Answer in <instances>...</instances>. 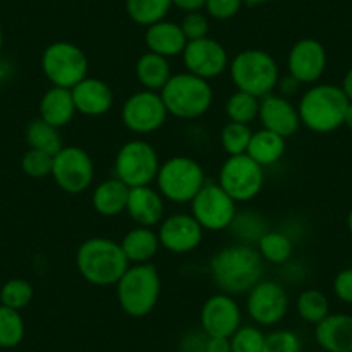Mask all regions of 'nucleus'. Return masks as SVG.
Returning a JSON list of instances; mask_svg holds the SVG:
<instances>
[{
  "instance_id": "nucleus-39",
  "label": "nucleus",
  "mask_w": 352,
  "mask_h": 352,
  "mask_svg": "<svg viewBox=\"0 0 352 352\" xmlns=\"http://www.w3.org/2000/svg\"><path fill=\"white\" fill-rule=\"evenodd\" d=\"M232 352H263L264 333L256 327H240L230 337Z\"/></svg>"
},
{
  "instance_id": "nucleus-5",
  "label": "nucleus",
  "mask_w": 352,
  "mask_h": 352,
  "mask_svg": "<svg viewBox=\"0 0 352 352\" xmlns=\"http://www.w3.org/2000/svg\"><path fill=\"white\" fill-rule=\"evenodd\" d=\"M118 302L131 318H145L161 296V275L152 263L131 264L116 283Z\"/></svg>"
},
{
  "instance_id": "nucleus-22",
  "label": "nucleus",
  "mask_w": 352,
  "mask_h": 352,
  "mask_svg": "<svg viewBox=\"0 0 352 352\" xmlns=\"http://www.w3.org/2000/svg\"><path fill=\"white\" fill-rule=\"evenodd\" d=\"M314 338L324 352H352V316L328 314L314 328Z\"/></svg>"
},
{
  "instance_id": "nucleus-43",
  "label": "nucleus",
  "mask_w": 352,
  "mask_h": 352,
  "mask_svg": "<svg viewBox=\"0 0 352 352\" xmlns=\"http://www.w3.org/2000/svg\"><path fill=\"white\" fill-rule=\"evenodd\" d=\"M206 340L208 335L202 333H188L182 340V352H206Z\"/></svg>"
},
{
  "instance_id": "nucleus-27",
  "label": "nucleus",
  "mask_w": 352,
  "mask_h": 352,
  "mask_svg": "<svg viewBox=\"0 0 352 352\" xmlns=\"http://www.w3.org/2000/svg\"><path fill=\"white\" fill-rule=\"evenodd\" d=\"M285 148V138L266 130V128H261V130L252 131L247 155L256 161L261 168H270L283 157Z\"/></svg>"
},
{
  "instance_id": "nucleus-33",
  "label": "nucleus",
  "mask_w": 352,
  "mask_h": 352,
  "mask_svg": "<svg viewBox=\"0 0 352 352\" xmlns=\"http://www.w3.org/2000/svg\"><path fill=\"white\" fill-rule=\"evenodd\" d=\"M297 313L306 323L318 324L330 314V300L321 290L307 289L297 297Z\"/></svg>"
},
{
  "instance_id": "nucleus-16",
  "label": "nucleus",
  "mask_w": 352,
  "mask_h": 352,
  "mask_svg": "<svg viewBox=\"0 0 352 352\" xmlns=\"http://www.w3.org/2000/svg\"><path fill=\"white\" fill-rule=\"evenodd\" d=\"M242 313L232 296L225 292L209 297L201 309V328L208 337L230 338L240 328Z\"/></svg>"
},
{
  "instance_id": "nucleus-26",
  "label": "nucleus",
  "mask_w": 352,
  "mask_h": 352,
  "mask_svg": "<svg viewBox=\"0 0 352 352\" xmlns=\"http://www.w3.org/2000/svg\"><path fill=\"white\" fill-rule=\"evenodd\" d=\"M159 247H161V242H159L157 233L152 232V228H147V226H137L130 230L121 240V249L130 264L151 263L152 257L157 254Z\"/></svg>"
},
{
  "instance_id": "nucleus-24",
  "label": "nucleus",
  "mask_w": 352,
  "mask_h": 352,
  "mask_svg": "<svg viewBox=\"0 0 352 352\" xmlns=\"http://www.w3.org/2000/svg\"><path fill=\"white\" fill-rule=\"evenodd\" d=\"M40 118L56 128H63L73 121L76 114L73 94L69 88L52 87L40 99Z\"/></svg>"
},
{
  "instance_id": "nucleus-35",
  "label": "nucleus",
  "mask_w": 352,
  "mask_h": 352,
  "mask_svg": "<svg viewBox=\"0 0 352 352\" xmlns=\"http://www.w3.org/2000/svg\"><path fill=\"white\" fill-rule=\"evenodd\" d=\"M250 138H252V130L249 128V124L233 123V121H228L219 135L223 151L228 155L247 154Z\"/></svg>"
},
{
  "instance_id": "nucleus-23",
  "label": "nucleus",
  "mask_w": 352,
  "mask_h": 352,
  "mask_svg": "<svg viewBox=\"0 0 352 352\" xmlns=\"http://www.w3.org/2000/svg\"><path fill=\"white\" fill-rule=\"evenodd\" d=\"M187 43L188 40L182 26L171 21H159L148 26L145 32V45H147L148 52H154L166 59L182 56Z\"/></svg>"
},
{
  "instance_id": "nucleus-20",
  "label": "nucleus",
  "mask_w": 352,
  "mask_h": 352,
  "mask_svg": "<svg viewBox=\"0 0 352 352\" xmlns=\"http://www.w3.org/2000/svg\"><path fill=\"white\" fill-rule=\"evenodd\" d=\"M76 113L83 116L97 118L106 114L113 107L114 94L109 85L100 78H85L71 88Z\"/></svg>"
},
{
  "instance_id": "nucleus-21",
  "label": "nucleus",
  "mask_w": 352,
  "mask_h": 352,
  "mask_svg": "<svg viewBox=\"0 0 352 352\" xmlns=\"http://www.w3.org/2000/svg\"><path fill=\"white\" fill-rule=\"evenodd\" d=\"M126 212L138 226L152 228L164 218V197L151 185L130 188Z\"/></svg>"
},
{
  "instance_id": "nucleus-30",
  "label": "nucleus",
  "mask_w": 352,
  "mask_h": 352,
  "mask_svg": "<svg viewBox=\"0 0 352 352\" xmlns=\"http://www.w3.org/2000/svg\"><path fill=\"white\" fill-rule=\"evenodd\" d=\"M257 252L264 263L283 264L290 259L294 252V243L287 233L266 230L257 240Z\"/></svg>"
},
{
  "instance_id": "nucleus-15",
  "label": "nucleus",
  "mask_w": 352,
  "mask_h": 352,
  "mask_svg": "<svg viewBox=\"0 0 352 352\" xmlns=\"http://www.w3.org/2000/svg\"><path fill=\"white\" fill-rule=\"evenodd\" d=\"M182 57H184V66L187 73L204 78L208 81L218 78L230 66L228 52L225 47L218 40L209 38V36L188 42Z\"/></svg>"
},
{
  "instance_id": "nucleus-50",
  "label": "nucleus",
  "mask_w": 352,
  "mask_h": 352,
  "mask_svg": "<svg viewBox=\"0 0 352 352\" xmlns=\"http://www.w3.org/2000/svg\"><path fill=\"white\" fill-rule=\"evenodd\" d=\"M347 228H349V232H351V235H352V209L349 211V216H347Z\"/></svg>"
},
{
  "instance_id": "nucleus-8",
  "label": "nucleus",
  "mask_w": 352,
  "mask_h": 352,
  "mask_svg": "<svg viewBox=\"0 0 352 352\" xmlns=\"http://www.w3.org/2000/svg\"><path fill=\"white\" fill-rule=\"evenodd\" d=\"M159 168L157 151L140 138L121 145L114 159V176L130 188L151 185L157 178Z\"/></svg>"
},
{
  "instance_id": "nucleus-40",
  "label": "nucleus",
  "mask_w": 352,
  "mask_h": 352,
  "mask_svg": "<svg viewBox=\"0 0 352 352\" xmlns=\"http://www.w3.org/2000/svg\"><path fill=\"white\" fill-rule=\"evenodd\" d=\"M180 26L182 30H184L188 42L206 38L209 33V19L206 18L201 11L188 12V14L184 18V21H182Z\"/></svg>"
},
{
  "instance_id": "nucleus-42",
  "label": "nucleus",
  "mask_w": 352,
  "mask_h": 352,
  "mask_svg": "<svg viewBox=\"0 0 352 352\" xmlns=\"http://www.w3.org/2000/svg\"><path fill=\"white\" fill-rule=\"evenodd\" d=\"M333 292L338 300L352 304V268H345L337 273L333 280Z\"/></svg>"
},
{
  "instance_id": "nucleus-9",
  "label": "nucleus",
  "mask_w": 352,
  "mask_h": 352,
  "mask_svg": "<svg viewBox=\"0 0 352 352\" xmlns=\"http://www.w3.org/2000/svg\"><path fill=\"white\" fill-rule=\"evenodd\" d=\"M42 71L52 87L73 88L88 74V59L71 42H54L43 50Z\"/></svg>"
},
{
  "instance_id": "nucleus-46",
  "label": "nucleus",
  "mask_w": 352,
  "mask_h": 352,
  "mask_svg": "<svg viewBox=\"0 0 352 352\" xmlns=\"http://www.w3.org/2000/svg\"><path fill=\"white\" fill-rule=\"evenodd\" d=\"M171 4L188 14V12H197L204 9L206 0H171Z\"/></svg>"
},
{
  "instance_id": "nucleus-41",
  "label": "nucleus",
  "mask_w": 352,
  "mask_h": 352,
  "mask_svg": "<svg viewBox=\"0 0 352 352\" xmlns=\"http://www.w3.org/2000/svg\"><path fill=\"white\" fill-rule=\"evenodd\" d=\"M243 0H206V11L218 21H226L239 14Z\"/></svg>"
},
{
  "instance_id": "nucleus-11",
  "label": "nucleus",
  "mask_w": 352,
  "mask_h": 352,
  "mask_svg": "<svg viewBox=\"0 0 352 352\" xmlns=\"http://www.w3.org/2000/svg\"><path fill=\"white\" fill-rule=\"evenodd\" d=\"M94 175H96V166L85 148L67 145L54 155L50 176L57 187L66 194H83L92 185Z\"/></svg>"
},
{
  "instance_id": "nucleus-13",
  "label": "nucleus",
  "mask_w": 352,
  "mask_h": 352,
  "mask_svg": "<svg viewBox=\"0 0 352 352\" xmlns=\"http://www.w3.org/2000/svg\"><path fill=\"white\" fill-rule=\"evenodd\" d=\"M168 111L159 92L140 90L124 100L121 107L123 124L137 135H148L157 131L166 123Z\"/></svg>"
},
{
  "instance_id": "nucleus-29",
  "label": "nucleus",
  "mask_w": 352,
  "mask_h": 352,
  "mask_svg": "<svg viewBox=\"0 0 352 352\" xmlns=\"http://www.w3.org/2000/svg\"><path fill=\"white\" fill-rule=\"evenodd\" d=\"M25 138L30 148L47 152V154L50 155H56L57 152L64 147L59 128L52 126V124H49L47 121H43L42 118L33 120L32 123L26 126Z\"/></svg>"
},
{
  "instance_id": "nucleus-45",
  "label": "nucleus",
  "mask_w": 352,
  "mask_h": 352,
  "mask_svg": "<svg viewBox=\"0 0 352 352\" xmlns=\"http://www.w3.org/2000/svg\"><path fill=\"white\" fill-rule=\"evenodd\" d=\"M276 87L282 90L283 97H292V96H296L297 90L300 88V83L296 80V78L290 76V74H289V76H285V78H280L278 85H276Z\"/></svg>"
},
{
  "instance_id": "nucleus-49",
  "label": "nucleus",
  "mask_w": 352,
  "mask_h": 352,
  "mask_svg": "<svg viewBox=\"0 0 352 352\" xmlns=\"http://www.w3.org/2000/svg\"><path fill=\"white\" fill-rule=\"evenodd\" d=\"M266 2H272V0H243V4L247 6H261L266 4Z\"/></svg>"
},
{
  "instance_id": "nucleus-18",
  "label": "nucleus",
  "mask_w": 352,
  "mask_h": 352,
  "mask_svg": "<svg viewBox=\"0 0 352 352\" xmlns=\"http://www.w3.org/2000/svg\"><path fill=\"white\" fill-rule=\"evenodd\" d=\"M159 242L173 254H187L197 249L204 239V228L192 214H171L159 226Z\"/></svg>"
},
{
  "instance_id": "nucleus-3",
  "label": "nucleus",
  "mask_w": 352,
  "mask_h": 352,
  "mask_svg": "<svg viewBox=\"0 0 352 352\" xmlns=\"http://www.w3.org/2000/svg\"><path fill=\"white\" fill-rule=\"evenodd\" d=\"M351 100L340 87L320 83L302 94L297 106L300 124L314 133H331L344 124Z\"/></svg>"
},
{
  "instance_id": "nucleus-51",
  "label": "nucleus",
  "mask_w": 352,
  "mask_h": 352,
  "mask_svg": "<svg viewBox=\"0 0 352 352\" xmlns=\"http://www.w3.org/2000/svg\"><path fill=\"white\" fill-rule=\"evenodd\" d=\"M2 47H4V32H2V26H0V52H2Z\"/></svg>"
},
{
  "instance_id": "nucleus-12",
  "label": "nucleus",
  "mask_w": 352,
  "mask_h": 352,
  "mask_svg": "<svg viewBox=\"0 0 352 352\" xmlns=\"http://www.w3.org/2000/svg\"><path fill=\"white\" fill-rule=\"evenodd\" d=\"M190 206L192 216L208 232L230 228L236 218V202L218 184L206 182Z\"/></svg>"
},
{
  "instance_id": "nucleus-36",
  "label": "nucleus",
  "mask_w": 352,
  "mask_h": 352,
  "mask_svg": "<svg viewBox=\"0 0 352 352\" xmlns=\"http://www.w3.org/2000/svg\"><path fill=\"white\" fill-rule=\"evenodd\" d=\"M33 300V287L25 278H12L0 289V304L21 311Z\"/></svg>"
},
{
  "instance_id": "nucleus-10",
  "label": "nucleus",
  "mask_w": 352,
  "mask_h": 352,
  "mask_svg": "<svg viewBox=\"0 0 352 352\" xmlns=\"http://www.w3.org/2000/svg\"><path fill=\"white\" fill-rule=\"evenodd\" d=\"M218 185L235 202H249L263 190L264 168L247 154L228 155L219 169Z\"/></svg>"
},
{
  "instance_id": "nucleus-17",
  "label": "nucleus",
  "mask_w": 352,
  "mask_h": 352,
  "mask_svg": "<svg viewBox=\"0 0 352 352\" xmlns=\"http://www.w3.org/2000/svg\"><path fill=\"white\" fill-rule=\"evenodd\" d=\"M328 56L323 43L316 38H300L292 45L287 59L289 74L300 85H313L323 76Z\"/></svg>"
},
{
  "instance_id": "nucleus-32",
  "label": "nucleus",
  "mask_w": 352,
  "mask_h": 352,
  "mask_svg": "<svg viewBox=\"0 0 352 352\" xmlns=\"http://www.w3.org/2000/svg\"><path fill=\"white\" fill-rule=\"evenodd\" d=\"M259 106L261 99L247 92H242V90H236L226 100L225 113L228 120L233 121V123L250 124L259 118Z\"/></svg>"
},
{
  "instance_id": "nucleus-28",
  "label": "nucleus",
  "mask_w": 352,
  "mask_h": 352,
  "mask_svg": "<svg viewBox=\"0 0 352 352\" xmlns=\"http://www.w3.org/2000/svg\"><path fill=\"white\" fill-rule=\"evenodd\" d=\"M135 74L145 90L161 92L168 80L171 78V67L166 57L154 52H145L138 57L135 64Z\"/></svg>"
},
{
  "instance_id": "nucleus-31",
  "label": "nucleus",
  "mask_w": 352,
  "mask_h": 352,
  "mask_svg": "<svg viewBox=\"0 0 352 352\" xmlns=\"http://www.w3.org/2000/svg\"><path fill=\"white\" fill-rule=\"evenodd\" d=\"M171 6V0H126V12L131 21L148 28L164 21Z\"/></svg>"
},
{
  "instance_id": "nucleus-1",
  "label": "nucleus",
  "mask_w": 352,
  "mask_h": 352,
  "mask_svg": "<svg viewBox=\"0 0 352 352\" xmlns=\"http://www.w3.org/2000/svg\"><path fill=\"white\" fill-rule=\"evenodd\" d=\"M209 273L221 292L242 296L263 280L264 261L256 247L239 243L218 250L211 257Z\"/></svg>"
},
{
  "instance_id": "nucleus-38",
  "label": "nucleus",
  "mask_w": 352,
  "mask_h": 352,
  "mask_svg": "<svg viewBox=\"0 0 352 352\" xmlns=\"http://www.w3.org/2000/svg\"><path fill=\"white\" fill-rule=\"evenodd\" d=\"M263 352H302V342L292 330H276L264 335Z\"/></svg>"
},
{
  "instance_id": "nucleus-6",
  "label": "nucleus",
  "mask_w": 352,
  "mask_h": 352,
  "mask_svg": "<svg viewBox=\"0 0 352 352\" xmlns=\"http://www.w3.org/2000/svg\"><path fill=\"white\" fill-rule=\"evenodd\" d=\"M233 85L236 90L263 99L273 94L280 80L278 64L266 50L247 49L236 54L230 64Z\"/></svg>"
},
{
  "instance_id": "nucleus-2",
  "label": "nucleus",
  "mask_w": 352,
  "mask_h": 352,
  "mask_svg": "<svg viewBox=\"0 0 352 352\" xmlns=\"http://www.w3.org/2000/svg\"><path fill=\"white\" fill-rule=\"evenodd\" d=\"M121 243L104 236L88 239L76 250L78 273L96 287L116 285L128 270Z\"/></svg>"
},
{
  "instance_id": "nucleus-14",
  "label": "nucleus",
  "mask_w": 352,
  "mask_h": 352,
  "mask_svg": "<svg viewBox=\"0 0 352 352\" xmlns=\"http://www.w3.org/2000/svg\"><path fill=\"white\" fill-rule=\"evenodd\" d=\"M289 294L285 287L272 280H261L247 294V313L263 327H273L287 316Z\"/></svg>"
},
{
  "instance_id": "nucleus-47",
  "label": "nucleus",
  "mask_w": 352,
  "mask_h": 352,
  "mask_svg": "<svg viewBox=\"0 0 352 352\" xmlns=\"http://www.w3.org/2000/svg\"><path fill=\"white\" fill-rule=\"evenodd\" d=\"M340 88H342V90H344V94H345V96H347V99L352 102V66L349 67V71H347V73H345L344 80H342Z\"/></svg>"
},
{
  "instance_id": "nucleus-19",
  "label": "nucleus",
  "mask_w": 352,
  "mask_h": 352,
  "mask_svg": "<svg viewBox=\"0 0 352 352\" xmlns=\"http://www.w3.org/2000/svg\"><path fill=\"white\" fill-rule=\"evenodd\" d=\"M259 121L263 128L287 138L294 137L300 128V116L297 107L287 97L270 94L261 99Z\"/></svg>"
},
{
  "instance_id": "nucleus-44",
  "label": "nucleus",
  "mask_w": 352,
  "mask_h": 352,
  "mask_svg": "<svg viewBox=\"0 0 352 352\" xmlns=\"http://www.w3.org/2000/svg\"><path fill=\"white\" fill-rule=\"evenodd\" d=\"M206 352H232V344L226 337H208Z\"/></svg>"
},
{
  "instance_id": "nucleus-52",
  "label": "nucleus",
  "mask_w": 352,
  "mask_h": 352,
  "mask_svg": "<svg viewBox=\"0 0 352 352\" xmlns=\"http://www.w3.org/2000/svg\"><path fill=\"white\" fill-rule=\"evenodd\" d=\"M0 92H2V78H0Z\"/></svg>"
},
{
  "instance_id": "nucleus-37",
  "label": "nucleus",
  "mask_w": 352,
  "mask_h": 352,
  "mask_svg": "<svg viewBox=\"0 0 352 352\" xmlns=\"http://www.w3.org/2000/svg\"><path fill=\"white\" fill-rule=\"evenodd\" d=\"M52 164H54V155L47 154V152L35 151V148H30L21 159V169L26 176L30 178H47V176L52 175Z\"/></svg>"
},
{
  "instance_id": "nucleus-25",
  "label": "nucleus",
  "mask_w": 352,
  "mask_h": 352,
  "mask_svg": "<svg viewBox=\"0 0 352 352\" xmlns=\"http://www.w3.org/2000/svg\"><path fill=\"white\" fill-rule=\"evenodd\" d=\"M128 195H130V187L114 176V178H109V180L100 182L94 188L92 206L100 216L113 218V216H118L123 211H126Z\"/></svg>"
},
{
  "instance_id": "nucleus-48",
  "label": "nucleus",
  "mask_w": 352,
  "mask_h": 352,
  "mask_svg": "<svg viewBox=\"0 0 352 352\" xmlns=\"http://www.w3.org/2000/svg\"><path fill=\"white\" fill-rule=\"evenodd\" d=\"M344 124L349 128V130L352 131V102H349V107H347V113H345V120H344Z\"/></svg>"
},
{
  "instance_id": "nucleus-4",
  "label": "nucleus",
  "mask_w": 352,
  "mask_h": 352,
  "mask_svg": "<svg viewBox=\"0 0 352 352\" xmlns=\"http://www.w3.org/2000/svg\"><path fill=\"white\" fill-rule=\"evenodd\" d=\"M159 94L168 114L178 120H197L212 106V88L209 81L187 71L171 74Z\"/></svg>"
},
{
  "instance_id": "nucleus-34",
  "label": "nucleus",
  "mask_w": 352,
  "mask_h": 352,
  "mask_svg": "<svg viewBox=\"0 0 352 352\" xmlns=\"http://www.w3.org/2000/svg\"><path fill=\"white\" fill-rule=\"evenodd\" d=\"M25 321L19 311L0 304V347H18L25 338Z\"/></svg>"
},
{
  "instance_id": "nucleus-7",
  "label": "nucleus",
  "mask_w": 352,
  "mask_h": 352,
  "mask_svg": "<svg viewBox=\"0 0 352 352\" xmlns=\"http://www.w3.org/2000/svg\"><path fill=\"white\" fill-rule=\"evenodd\" d=\"M157 190L164 201L175 204H187L194 201L206 185V175L202 166L187 155H175L161 164L157 173Z\"/></svg>"
}]
</instances>
